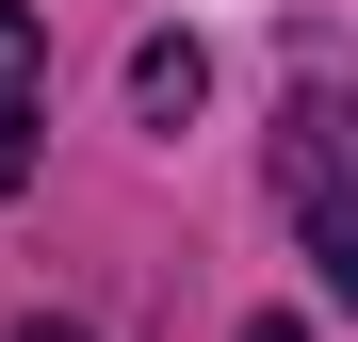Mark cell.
Listing matches in <instances>:
<instances>
[{
  "label": "cell",
  "mask_w": 358,
  "mask_h": 342,
  "mask_svg": "<svg viewBox=\"0 0 358 342\" xmlns=\"http://www.w3.org/2000/svg\"><path fill=\"white\" fill-rule=\"evenodd\" d=\"M245 342H293V326H245Z\"/></svg>",
  "instance_id": "5"
},
{
  "label": "cell",
  "mask_w": 358,
  "mask_h": 342,
  "mask_svg": "<svg viewBox=\"0 0 358 342\" xmlns=\"http://www.w3.org/2000/svg\"><path fill=\"white\" fill-rule=\"evenodd\" d=\"M277 196L310 228V277L358 310V98H293L277 114Z\"/></svg>",
  "instance_id": "1"
},
{
  "label": "cell",
  "mask_w": 358,
  "mask_h": 342,
  "mask_svg": "<svg viewBox=\"0 0 358 342\" xmlns=\"http://www.w3.org/2000/svg\"><path fill=\"white\" fill-rule=\"evenodd\" d=\"M33 147H49V17L0 0V196H33Z\"/></svg>",
  "instance_id": "2"
},
{
  "label": "cell",
  "mask_w": 358,
  "mask_h": 342,
  "mask_svg": "<svg viewBox=\"0 0 358 342\" xmlns=\"http://www.w3.org/2000/svg\"><path fill=\"white\" fill-rule=\"evenodd\" d=\"M196 82H212V66H196V33H147V49H131V98H147V131H179V114H196Z\"/></svg>",
  "instance_id": "3"
},
{
  "label": "cell",
  "mask_w": 358,
  "mask_h": 342,
  "mask_svg": "<svg viewBox=\"0 0 358 342\" xmlns=\"http://www.w3.org/2000/svg\"><path fill=\"white\" fill-rule=\"evenodd\" d=\"M0 342H98L82 310H17V326H0Z\"/></svg>",
  "instance_id": "4"
}]
</instances>
